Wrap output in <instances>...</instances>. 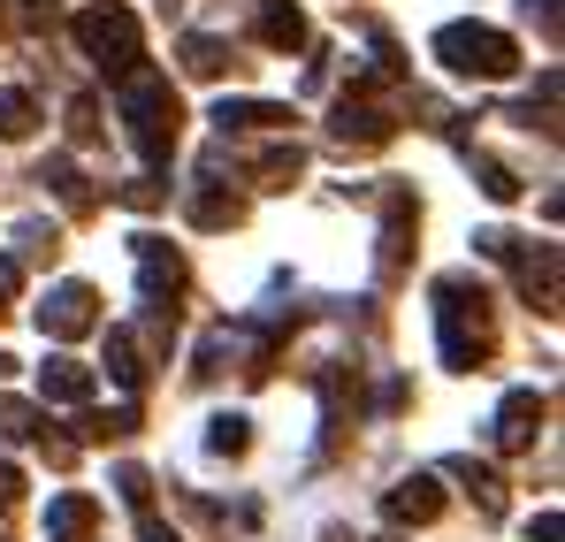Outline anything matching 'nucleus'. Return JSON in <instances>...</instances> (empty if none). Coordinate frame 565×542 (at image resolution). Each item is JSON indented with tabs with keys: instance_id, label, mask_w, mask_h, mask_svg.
<instances>
[{
	"instance_id": "obj_1",
	"label": "nucleus",
	"mask_w": 565,
	"mask_h": 542,
	"mask_svg": "<svg viewBox=\"0 0 565 542\" xmlns=\"http://www.w3.org/2000/svg\"><path fill=\"white\" fill-rule=\"evenodd\" d=\"M436 54L459 70V77H504L520 54H512V39L504 31H481V23H451L444 39H436Z\"/></svg>"
},
{
	"instance_id": "obj_2",
	"label": "nucleus",
	"mask_w": 565,
	"mask_h": 542,
	"mask_svg": "<svg viewBox=\"0 0 565 542\" xmlns=\"http://www.w3.org/2000/svg\"><path fill=\"white\" fill-rule=\"evenodd\" d=\"M77 39H85V54H99L107 70H130L138 62V23L122 8H85L77 15Z\"/></svg>"
},
{
	"instance_id": "obj_3",
	"label": "nucleus",
	"mask_w": 565,
	"mask_h": 542,
	"mask_svg": "<svg viewBox=\"0 0 565 542\" xmlns=\"http://www.w3.org/2000/svg\"><path fill=\"white\" fill-rule=\"evenodd\" d=\"M39 321H46L54 337H77V329L93 321V290H62V298H54V306H46Z\"/></svg>"
},
{
	"instance_id": "obj_4",
	"label": "nucleus",
	"mask_w": 565,
	"mask_h": 542,
	"mask_svg": "<svg viewBox=\"0 0 565 542\" xmlns=\"http://www.w3.org/2000/svg\"><path fill=\"white\" fill-rule=\"evenodd\" d=\"M23 130H31V99L8 92V99H0V138H23Z\"/></svg>"
},
{
	"instance_id": "obj_5",
	"label": "nucleus",
	"mask_w": 565,
	"mask_h": 542,
	"mask_svg": "<svg viewBox=\"0 0 565 542\" xmlns=\"http://www.w3.org/2000/svg\"><path fill=\"white\" fill-rule=\"evenodd\" d=\"M146 542H177V535H169V528H146Z\"/></svg>"
}]
</instances>
